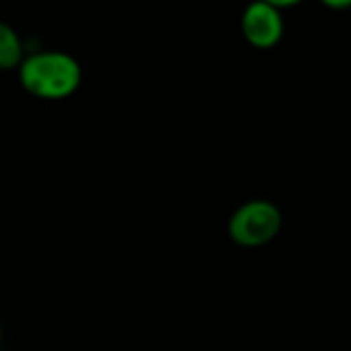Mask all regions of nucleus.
I'll list each match as a JSON object with an SVG mask.
<instances>
[{
	"label": "nucleus",
	"mask_w": 351,
	"mask_h": 351,
	"mask_svg": "<svg viewBox=\"0 0 351 351\" xmlns=\"http://www.w3.org/2000/svg\"><path fill=\"white\" fill-rule=\"evenodd\" d=\"M320 5H324L326 9H332V11H347L351 9V0H318Z\"/></svg>",
	"instance_id": "5"
},
{
	"label": "nucleus",
	"mask_w": 351,
	"mask_h": 351,
	"mask_svg": "<svg viewBox=\"0 0 351 351\" xmlns=\"http://www.w3.org/2000/svg\"><path fill=\"white\" fill-rule=\"evenodd\" d=\"M240 29L244 40L256 50H271L281 44L285 34V21L279 9L265 3V0H252L246 5Z\"/></svg>",
	"instance_id": "3"
},
{
	"label": "nucleus",
	"mask_w": 351,
	"mask_h": 351,
	"mask_svg": "<svg viewBox=\"0 0 351 351\" xmlns=\"http://www.w3.org/2000/svg\"><path fill=\"white\" fill-rule=\"evenodd\" d=\"M283 228L281 209L267 199L242 203L228 219V236L242 248H261L271 244Z\"/></svg>",
	"instance_id": "2"
},
{
	"label": "nucleus",
	"mask_w": 351,
	"mask_h": 351,
	"mask_svg": "<svg viewBox=\"0 0 351 351\" xmlns=\"http://www.w3.org/2000/svg\"><path fill=\"white\" fill-rule=\"evenodd\" d=\"M0 345H3V322H0Z\"/></svg>",
	"instance_id": "7"
},
{
	"label": "nucleus",
	"mask_w": 351,
	"mask_h": 351,
	"mask_svg": "<svg viewBox=\"0 0 351 351\" xmlns=\"http://www.w3.org/2000/svg\"><path fill=\"white\" fill-rule=\"evenodd\" d=\"M19 83L21 87L46 101L66 99L83 83V69L79 60L60 50H42L29 54L19 64Z\"/></svg>",
	"instance_id": "1"
},
{
	"label": "nucleus",
	"mask_w": 351,
	"mask_h": 351,
	"mask_svg": "<svg viewBox=\"0 0 351 351\" xmlns=\"http://www.w3.org/2000/svg\"><path fill=\"white\" fill-rule=\"evenodd\" d=\"M265 3H269V5H273L275 9L283 11V9H291V7L304 3V0H265Z\"/></svg>",
	"instance_id": "6"
},
{
	"label": "nucleus",
	"mask_w": 351,
	"mask_h": 351,
	"mask_svg": "<svg viewBox=\"0 0 351 351\" xmlns=\"http://www.w3.org/2000/svg\"><path fill=\"white\" fill-rule=\"evenodd\" d=\"M25 58V48L19 32L0 21V71H13L19 69V64Z\"/></svg>",
	"instance_id": "4"
}]
</instances>
